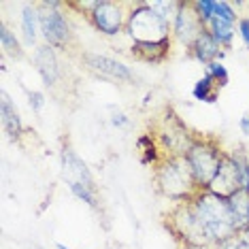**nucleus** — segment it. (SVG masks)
I'll return each mask as SVG.
<instances>
[{
	"mask_svg": "<svg viewBox=\"0 0 249 249\" xmlns=\"http://www.w3.org/2000/svg\"><path fill=\"white\" fill-rule=\"evenodd\" d=\"M126 35L132 38V43H162L171 38V26L143 0V2H132L130 7Z\"/></svg>",
	"mask_w": 249,
	"mask_h": 249,
	"instance_id": "3",
	"label": "nucleus"
},
{
	"mask_svg": "<svg viewBox=\"0 0 249 249\" xmlns=\"http://www.w3.org/2000/svg\"><path fill=\"white\" fill-rule=\"evenodd\" d=\"M205 75H209L213 79L215 83H217L219 88H226L230 81V75H228V69L222 64V62H213V64L205 66Z\"/></svg>",
	"mask_w": 249,
	"mask_h": 249,
	"instance_id": "25",
	"label": "nucleus"
},
{
	"mask_svg": "<svg viewBox=\"0 0 249 249\" xmlns=\"http://www.w3.org/2000/svg\"><path fill=\"white\" fill-rule=\"evenodd\" d=\"M145 4L154 9L168 26H173L175 18H177V11H179L181 0H145Z\"/></svg>",
	"mask_w": 249,
	"mask_h": 249,
	"instance_id": "22",
	"label": "nucleus"
},
{
	"mask_svg": "<svg viewBox=\"0 0 249 249\" xmlns=\"http://www.w3.org/2000/svg\"><path fill=\"white\" fill-rule=\"evenodd\" d=\"M198 217H200L202 226H205L207 239L211 243V247L219 245V243L236 236V224H234V213L230 209L228 198L215 196L207 190H200L192 198Z\"/></svg>",
	"mask_w": 249,
	"mask_h": 249,
	"instance_id": "1",
	"label": "nucleus"
},
{
	"mask_svg": "<svg viewBox=\"0 0 249 249\" xmlns=\"http://www.w3.org/2000/svg\"><path fill=\"white\" fill-rule=\"evenodd\" d=\"M224 154L226 151H222V147L215 143V141L194 139V143H192V147L188 149L185 158H188L190 168H192V173H194L198 190H207L209 183L215 179L219 166H222Z\"/></svg>",
	"mask_w": 249,
	"mask_h": 249,
	"instance_id": "5",
	"label": "nucleus"
},
{
	"mask_svg": "<svg viewBox=\"0 0 249 249\" xmlns=\"http://www.w3.org/2000/svg\"><path fill=\"white\" fill-rule=\"evenodd\" d=\"M183 249H211V247H194V245H185Z\"/></svg>",
	"mask_w": 249,
	"mask_h": 249,
	"instance_id": "31",
	"label": "nucleus"
},
{
	"mask_svg": "<svg viewBox=\"0 0 249 249\" xmlns=\"http://www.w3.org/2000/svg\"><path fill=\"white\" fill-rule=\"evenodd\" d=\"M62 177L66 179V183H83L88 188H96L88 164L71 147H64V151H62Z\"/></svg>",
	"mask_w": 249,
	"mask_h": 249,
	"instance_id": "12",
	"label": "nucleus"
},
{
	"mask_svg": "<svg viewBox=\"0 0 249 249\" xmlns=\"http://www.w3.org/2000/svg\"><path fill=\"white\" fill-rule=\"evenodd\" d=\"M236 30H239V38L243 41V45L249 49V15H241L239 24H236Z\"/></svg>",
	"mask_w": 249,
	"mask_h": 249,
	"instance_id": "26",
	"label": "nucleus"
},
{
	"mask_svg": "<svg viewBox=\"0 0 249 249\" xmlns=\"http://www.w3.org/2000/svg\"><path fill=\"white\" fill-rule=\"evenodd\" d=\"M230 209L234 213V224L236 230L249 226V190H239L234 196L228 198Z\"/></svg>",
	"mask_w": 249,
	"mask_h": 249,
	"instance_id": "19",
	"label": "nucleus"
},
{
	"mask_svg": "<svg viewBox=\"0 0 249 249\" xmlns=\"http://www.w3.org/2000/svg\"><path fill=\"white\" fill-rule=\"evenodd\" d=\"M239 128H241V132L245 134V137L249 139V113H245V115L241 117V122H239Z\"/></svg>",
	"mask_w": 249,
	"mask_h": 249,
	"instance_id": "30",
	"label": "nucleus"
},
{
	"mask_svg": "<svg viewBox=\"0 0 249 249\" xmlns=\"http://www.w3.org/2000/svg\"><path fill=\"white\" fill-rule=\"evenodd\" d=\"M19 21H21V35H24V41L28 45H36L38 32H41V21H38L36 4H28L26 2L24 7H21Z\"/></svg>",
	"mask_w": 249,
	"mask_h": 249,
	"instance_id": "17",
	"label": "nucleus"
},
{
	"mask_svg": "<svg viewBox=\"0 0 249 249\" xmlns=\"http://www.w3.org/2000/svg\"><path fill=\"white\" fill-rule=\"evenodd\" d=\"M35 66L41 75L43 83L47 88H53L55 81L60 79V66H58V58H55L53 47L49 45H41L35 52Z\"/></svg>",
	"mask_w": 249,
	"mask_h": 249,
	"instance_id": "14",
	"label": "nucleus"
},
{
	"mask_svg": "<svg viewBox=\"0 0 249 249\" xmlns=\"http://www.w3.org/2000/svg\"><path fill=\"white\" fill-rule=\"evenodd\" d=\"M247 190H249V185H247Z\"/></svg>",
	"mask_w": 249,
	"mask_h": 249,
	"instance_id": "33",
	"label": "nucleus"
},
{
	"mask_svg": "<svg viewBox=\"0 0 249 249\" xmlns=\"http://www.w3.org/2000/svg\"><path fill=\"white\" fill-rule=\"evenodd\" d=\"M0 122H2V128L4 132L9 134L11 139L18 141L21 137V130H24V126H21V120H19V113L18 109H15V105L11 103L7 89H2L0 92Z\"/></svg>",
	"mask_w": 249,
	"mask_h": 249,
	"instance_id": "16",
	"label": "nucleus"
},
{
	"mask_svg": "<svg viewBox=\"0 0 249 249\" xmlns=\"http://www.w3.org/2000/svg\"><path fill=\"white\" fill-rule=\"evenodd\" d=\"M166 226L171 228L175 234V239L185 245H194V247H211V243L207 239L205 226H202L200 217H198L192 200L185 202H175L173 209L166 215ZM213 249V247H211Z\"/></svg>",
	"mask_w": 249,
	"mask_h": 249,
	"instance_id": "4",
	"label": "nucleus"
},
{
	"mask_svg": "<svg viewBox=\"0 0 249 249\" xmlns=\"http://www.w3.org/2000/svg\"><path fill=\"white\" fill-rule=\"evenodd\" d=\"M55 249H71V247H66V245H62V243H55Z\"/></svg>",
	"mask_w": 249,
	"mask_h": 249,
	"instance_id": "32",
	"label": "nucleus"
},
{
	"mask_svg": "<svg viewBox=\"0 0 249 249\" xmlns=\"http://www.w3.org/2000/svg\"><path fill=\"white\" fill-rule=\"evenodd\" d=\"M205 30L219 43V47H222L224 52L232 47V41H234V35H236V26L234 24H228V21H224L219 18H211L205 24Z\"/></svg>",
	"mask_w": 249,
	"mask_h": 249,
	"instance_id": "18",
	"label": "nucleus"
},
{
	"mask_svg": "<svg viewBox=\"0 0 249 249\" xmlns=\"http://www.w3.org/2000/svg\"><path fill=\"white\" fill-rule=\"evenodd\" d=\"M132 2H115V0H98L96 9L89 13V21L100 35L120 36L126 32V21Z\"/></svg>",
	"mask_w": 249,
	"mask_h": 249,
	"instance_id": "7",
	"label": "nucleus"
},
{
	"mask_svg": "<svg viewBox=\"0 0 249 249\" xmlns=\"http://www.w3.org/2000/svg\"><path fill=\"white\" fill-rule=\"evenodd\" d=\"M213 249H241V245H239V239H236V236H232V239L219 243V245H215Z\"/></svg>",
	"mask_w": 249,
	"mask_h": 249,
	"instance_id": "29",
	"label": "nucleus"
},
{
	"mask_svg": "<svg viewBox=\"0 0 249 249\" xmlns=\"http://www.w3.org/2000/svg\"><path fill=\"white\" fill-rule=\"evenodd\" d=\"M28 103H30V109L32 111H41L45 107V94L38 92V89H32V92H28Z\"/></svg>",
	"mask_w": 249,
	"mask_h": 249,
	"instance_id": "27",
	"label": "nucleus"
},
{
	"mask_svg": "<svg viewBox=\"0 0 249 249\" xmlns=\"http://www.w3.org/2000/svg\"><path fill=\"white\" fill-rule=\"evenodd\" d=\"M132 55L134 60L145 62V64H162L171 55V38L162 43H132Z\"/></svg>",
	"mask_w": 249,
	"mask_h": 249,
	"instance_id": "15",
	"label": "nucleus"
},
{
	"mask_svg": "<svg viewBox=\"0 0 249 249\" xmlns=\"http://www.w3.org/2000/svg\"><path fill=\"white\" fill-rule=\"evenodd\" d=\"M158 139L162 141V147L166 149L168 156H185L196 137L190 132V128L185 126L177 113L173 109H166L162 117V128Z\"/></svg>",
	"mask_w": 249,
	"mask_h": 249,
	"instance_id": "8",
	"label": "nucleus"
},
{
	"mask_svg": "<svg viewBox=\"0 0 249 249\" xmlns=\"http://www.w3.org/2000/svg\"><path fill=\"white\" fill-rule=\"evenodd\" d=\"M111 124L115 128H126L128 124H130V120H128V115L124 111L115 109V107H111Z\"/></svg>",
	"mask_w": 249,
	"mask_h": 249,
	"instance_id": "28",
	"label": "nucleus"
},
{
	"mask_svg": "<svg viewBox=\"0 0 249 249\" xmlns=\"http://www.w3.org/2000/svg\"><path fill=\"white\" fill-rule=\"evenodd\" d=\"M156 185L168 200L185 202L192 200L198 192L194 173L185 156H166L156 166Z\"/></svg>",
	"mask_w": 249,
	"mask_h": 249,
	"instance_id": "2",
	"label": "nucleus"
},
{
	"mask_svg": "<svg viewBox=\"0 0 249 249\" xmlns=\"http://www.w3.org/2000/svg\"><path fill=\"white\" fill-rule=\"evenodd\" d=\"M239 190H245L243 188V181H241V175L236 171L234 162H232L230 154L226 151L224 154V160H222V166H219L215 179L209 183L207 192H211L215 196H222V198H230L234 196Z\"/></svg>",
	"mask_w": 249,
	"mask_h": 249,
	"instance_id": "11",
	"label": "nucleus"
},
{
	"mask_svg": "<svg viewBox=\"0 0 249 249\" xmlns=\"http://www.w3.org/2000/svg\"><path fill=\"white\" fill-rule=\"evenodd\" d=\"M137 147L141 151V162L143 164H151V166H158L162 160L158 156V147H156V139L151 134H143L139 141H137Z\"/></svg>",
	"mask_w": 249,
	"mask_h": 249,
	"instance_id": "23",
	"label": "nucleus"
},
{
	"mask_svg": "<svg viewBox=\"0 0 249 249\" xmlns=\"http://www.w3.org/2000/svg\"><path fill=\"white\" fill-rule=\"evenodd\" d=\"M66 185H69V190L79 198V200H83L92 209L98 207V194H96V188H88V185H83V183H66Z\"/></svg>",
	"mask_w": 249,
	"mask_h": 249,
	"instance_id": "24",
	"label": "nucleus"
},
{
	"mask_svg": "<svg viewBox=\"0 0 249 249\" xmlns=\"http://www.w3.org/2000/svg\"><path fill=\"white\" fill-rule=\"evenodd\" d=\"M219 89H222V88H219L211 77H209V75H202V77L194 83V88H192V96H194L198 103L213 105V103H217Z\"/></svg>",
	"mask_w": 249,
	"mask_h": 249,
	"instance_id": "20",
	"label": "nucleus"
},
{
	"mask_svg": "<svg viewBox=\"0 0 249 249\" xmlns=\"http://www.w3.org/2000/svg\"><path fill=\"white\" fill-rule=\"evenodd\" d=\"M0 47H2V52L11 55L13 60H19L21 55H24V49H21V43H19V38L15 36V32H11L9 30V26L4 24H0Z\"/></svg>",
	"mask_w": 249,
	"mask_h": 249,
	"instance_id": "21",
	"label": "nucleus"
},
{
	"mask_svg": "<svg viewBox=\"0 0 249 249\" xmlns=\"http://www.w3.org/2000/svg\"><path fill=\"white\" fill-rule=\"evenodd\" d=\"M200 32H205V26H202V21L198 19L192 0H188V2L181 0L177 18H175L173 26H171V36H175L181 45H185V47L190 49L196 38L200 36Z\"/></svg>",
	"mask_w": 249,
	"mask_h": 249,
	"instance_id": "9",
	"label": "nucleus"
},
{
	"mask_svg": "<svg viewBox=\"0 0 249 249\" xmlns=\"http://www.w3.org/2000/svg\"><path fill=\"white\" fill-rule=\"evenodd\" d=\"M190 55L194 58L196 62H200L202 66H209L213 62H222L224 58V49L219 47V43L209 35V32H200V36L194 41V45L188 49Z\"/></svg>",
	"mask_w": 249,
	"mask_h": 249,
	"instance_id": "13",
	"label": "nucleus"
},
{
	"mask_svg": "<svg viewBox=\"0 0 249 249\" xmlns=\"http://www.w3.org/2000/svg\"><path fill=\"white\" fill-rule=\"evenodd\" d=\"M83 62L92 72H96L103 79H111V81H122V83H134V72L128 69L124 62H117L109 58V55H100V53H86Z\"/></svg>",
	"mask_w": 249,
	"mask_h": 249,
	"instance_id": "10",
	"label": "nucleus"
},
{
	"mask_svg": "<svg viewBox=\"0 0 249 249\" xmlns=\"http://www.w3.org/2000/svg\"><path fill=\"white\" fill-rule=\"evenodd\" d=\"M62 2L55 0H45L38 2V21H41V35L45 38V43L53 49H66L69 43L72 41V32L69 26V19L62 13Z\"/></svg>",
	"mask_w": 249,
	"mask_h": 249,
	"instance_id": "6",
	"label": "nucleus"
}]
</instances>
